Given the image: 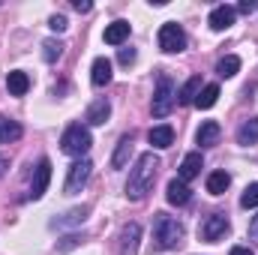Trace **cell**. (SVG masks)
<instances>
[{"label": "cell", "instance_id": "cell-1", "mask_svg": "<svg viewBox=\"0 0 258 255\" xmlns=\"http://www.w3.org/2000/svg\"><path fill=\"white\" fill-rule=\"evenodd\" d=\"M156 171H159V159L153 156V150H147V153H141L135 159V168L129 171V180H126V195L132 201H141L147 192L153 189Z\"/></svg>", "mask_w": 258, "mask_h": 255}, {"label": "cell", "instance_id": "cell-2", "mask_svg": "<svg viewBox=\"0 0 258 255\" xmlns=\"http://www.w3.org/2000/svg\"><path fill=\"white\" fill-rule=\"evenodd\" d=\"M180 240H183V225L168 213H156V219H153V246L156 249H174Z\"/></svg>", "mask_w": 258, "mask_h": 255}, {"label": "cell", "instance_id": "cell-3", "mask_svg": "<svg viewBox=\"0 0 258 255\" xmlns=\"http://www.w3.org/2000/svg\"><path fill=\"white\" fill-rule=\"evenodd\" d=\"M90 144H93V138H90L87 126H81V123H72V126L60 135V150H63L66 156L84 159V153L90 150Z\"/></svg>", "mask_w": 258, "mask_h": 255}, {"label": "cell", "instance_id": "cell-4", "mask_svg": "<svg viewBox=\"0 0 258 255\" xmlns=\"http://www.w3.org/2000/svg\"><path fill=\"white\" fill-rule=\"evenodd\" d=\"M174 99H177V93H174V81H171L168 75H159L156 90H153V102H150L153 117H168L171 108H174Z\"/></svg>", "mask_w": 258, "mask_h": 255}, {"label": "cell", "instance_id": "cell-5", "mask_svg": "<svg viewBox=\"0 0 258 255\" xmlns=\"http://www.w3.org/2000/svg\"><path fill=\"white\" fill-rule=\"evenodd\" d=\"M159 48H162L165 54H177V51L186 48V33L180 30V24L168 21V24L159 27Z\"/></svg>", "mask_w": 258, "mask_h": 255}, {"label": "cell", "instance_id": "cell-6", "mask_svg": "<svg viewBox=\"0 0 258 255\" xmlns=\"http://www.w3.org/2000/svg\"><path fill=\"white\" fill-rule=\"evenodd\" d=\"M90 171H93V162L90 159H78L69 165V174H66V195H75V192L84 189V183L90 180Z\"/></svg>", "mask_w": 258, "mask_h": 255}, {"label": "cell", "instance_id": "cell-7", "mask_svg": "<svg viewBox=\"0 0 258 255\" xmlns=\"http://www.w3.org/2000/svg\"><path fill=\"white\" fill-rule=\"evenodd\" d=\"M198 234H201V240H207V243L222 240V237L228 234V216H225V213H213V216H207V219L201 222Z\"/></svg>", "mask_w": 258, "mask_h": 255}, {"label": "cell", "instance_id": "cell-8", "mask_svg": "<svg viewBox=\"0 0 258 255\" xmlns=\"http://www.w3.org/2000/svg\"><path fill=\"white\" fill-rule=\"evenodd\" d=\"M48 180H51V162L48 159H42L39 165H36V177H33V183H30V198L36 201V198H42L45 189H48Z\"/></svg>", "mask_w": 258, "mask_h": 255}, {"label": "cell", "instance_id": "cell-9", "mask_svg": "<svg viewBox=\"0 0 258 255\" xmlns=\"http://www.w3.org/2000/svg\"><path fill=\"white\" fill-rule=\"evenodd\" d=\"M201 168H204L201 153H198V150H195V153H186V156H183V162H180V168H177V177H180L183 183H189L192 177L201 174Z\"/></svg>", "mask_w": 258, "mask_h": 255}, {"label": "cell", "instance_id": "cell-10", "mask_svg": "<svg viewBox=\"0 0 258 255\" xmlns=\"http://www.w3.org/2000/svg\"><path fill=\"white\" fill-rule=\"evenodd\" d=\"M138 237H141V225L129 222L120 231V255H135L138 252Z\"/></svg>", "mask_w": 258, "mask_h": 255}, {"label": "cell", "instance_id": "cell-11", "mask_svg": "<svg viewBox=\"0 0 258 255\" xmlns=\"http://www.w3.org/2000/svg\"><path fill=\"white\" fill-rule=\"evenodd\" d=\"M234 18H237V12H234V6H216V9L210 12V18H207V24H210L213 30H228V27L234 24Z\"/></svg>", "mask_w": 258, "mask_h": 255}, {"label": "cell", "instance_id": "cell-12", "mask_svg": "<svg viewBox=\"0 0 258 255\" xmlns=\"http://www.w3.org/2000/svg\"><path fill=\"white\" fill-rule=\"evenodd\" d=\"M129 30H132V27H129V21H123V18H120V21H111V24L105 27V33H102V39H105L108 45H123L129 39Z\"/></svg>", "mask_w": 258, "mask_h": 255}, {"label": "cell", "instance_id": "cell-13", "mask_svg": "<svg viewBox=\"0 0 258 255\" xmlns=\"http://www.w3.org/2000/svg\"><path fill=\"white\" fill-rule=\"evenodd\" d=\"M219 135H222V129L216 120H204L198 132H195V141L201 144V147H213V144H219Z\"/></svg>", "mask_w": 258, "mask_h": 255}, {"label": "cell", "instance_id": "cell-14", "mask_svg": "<svg viewBox=\"0 0 258 255\" xmlns=\"http://www.w3.org/2000/svg\"><path fill=\"white\" fill-rule=\"evenodd\" d=\"M189 198H192V189L180 180V177H174V180H168V204H174V207H183V204H189Z\"/></svg>", "mask_w": 258, "mask_h": 255}, {"label": "cell", "instance_id": "cell-15", "mask_svg": "<svg viewBox=\"0 0 258 255\" xmlns=\"http://www.w3.org/2000/svg\"><path fill=\"white\" fill-rule=\"evenodd\" d=\"M90 81H93V87H105V84L111 81V60H108V57H96V60H93Z\"/></svg>", "mask_w": 258, "mask_h": 255}, {"label": "cell", "instance_id": "cell-16", "mask_svg": "<svg viewBox=\"0 0 258 255\" xmlns=\"http://www.w3.org/2000/svg\"><path fill=\"white\" fill-rule=\"evenodd\" d=\"M147 141H150L153 147L165 150V147H171V144H174V129L168 126V123H162V126H153L150 132H147Z\"/></svg>", "mask_w": 258, "mask_h": 255}, {"label": "cell", "instance_id": "cell-17", "mask_svg": "<svg viewBox=\"0 0 258 255\" xmlns=\"http://www.w3.org/2000/svg\"><path fill=\"white\" fill-rule=\"evenodd\" d=\"M6 87H9L12 96H24V93L30 90V75L21 72V69H15V72H9V78H6Z\"/></svg>", "mask_w": 258, "mask_h": 255}, {"label": "cell", "instance_id": "cell-18", "mask_svg": "<svg viewBox=\"0 0 258 255\" xmlns=\"http://www.w3.org/2000/svg\"><path fill=\"white\" fill-rule=\"evenodd\" d=\"M108 117H111V105H108L105 99H96V102L87 108V123H93V126H102Z\"/></svg>", "mask_w": 258, "mask_h": 255}, {"label": "cell", "instance_id": "cell-19", "mask_svg": "<svg viewBox=\"0 0 258 255\" xmlns=\"http://www.w3.org/2000/svg\"><path fill=\"white\" fill-rule=\"evenodd\" d=\"M129 156H132V135H123V138L117 141L114 156H111V168H123L129 162Z\"/></svg>", "mask_w": 258, "mask_h": 255}, {"label": "cell", "instance_id": "cell-20", "mask_svg": "<svg viewBox=\"0 0 258 255\" xmlns=\"http://www.w3.org/2000/svg\"><path fill=\"white\" fill-rule=\"evenodd\" d=\"M87 213H90V207H87V204H81V207H72V210L66 213L63 219H54L51 225H54V228H66V225H78V222H84V219H87Z\"/></svg>", "mask_w": 258, "mask_h": 255}, {"label": "cell", "instance_id": "cell-21", "mask_svg": "<svg viewBox=\"0 0 258 255\" xmlns=\"http://www.w3.org/2000/svg\"><path fill=\"white\" fill-rule=\"evenodd\" d=\"M228 186H231V174H228V171H213V174L207 177V192H210V195H222Z\"/></svg>", "mask_w": 258, "mask_h": 255}, {"label": "cell", "instance_id": "cell-22", "mask_svg": "<svg viewBox=\"0 0 258 255\" xmlns=\"http://www.w3.org/2000/svg\"><path fill=\"white\" fill-rule=\"evenodd\" d=\"M237 144H243V147H249V144H258V117L246 120L243 126L237 129Z\"/></svg>", "mask_w": 258, "mask_h": 255}, {"label": "cell", "instance_id": "cell-23", "mask_svg": "<svg viewBox=\"0 0 258 255\" xmlns=\"http://www.w3.org/2000/svg\"><path fill=\"white\" fill-rule=\"evenodd\" d=\"M21 138V126L9 117L0 114V144H9V141H18Z\"/></svg>", "mask_w": 258, "mask_h": 255}, {"label": "cell", "instance_id": "cell-24", "mask_svg": "<svg viewBox=\"0 0 258 255\" xmlns=\"http://www.w3.org/2000/svg\"><path fill=\"white\" fill-rule=\"evenodd\" d=\"M216 99H219V84H204L201 93H198V99H195V105L198 108H213Z\"/></svg>", "mask_w": 258, "mask_h": 255}, {"label": "cell", "instance_id": "cell-25", "mask_svg": "<svg viewBox=\"0 0 258 255\" xmlns=\"http://www.w3.org/2000/svg\"><path fill=\"white\" fill-rule=\"evenodd\" d=\"M237 72H240V57H234V54H228V57H222L216 63V75L219 78H234Z\"/></svg>", "mask_w": 258, "mask_h": 255}, {"label": "cell", "instance_id": "cell-26", "mask_svg": "<svg viewBox=\"0 0 258 255\" xmlns=\"http://www.w3.org/2000/svg\"><path fill=\"white\" fill-rule=\"evenodd\" d=\"M198 93H201V78L192 75V78L183 84V90H180V96H177V99H180L183 105H192L195 99H198Z\"/></svg>", "mask_w": 258, "mask_h": 255}, {"label": "cell", "instance_id": "cell-27", "mask_svg": "<svg viewBox=\"0 0 258 255\" xmlns=\"http://www.w3.org/2000/svg\"><path fill=\"white\" fill-rule=\"evenodd\" d=\"M60 54H63V42H60V39H45V42H42V57H45L48 63L60 60Z\"/></svg>", "mask_w": 258, "mask_h": 255}, {"label": "cell", "instance_id": "cell-28", "mask_svg": "<svg viewBox=\"0 0 258 255\" xmlns=\"http://www.w3.org/2000/svg\"><path fill=\"white\" fill-rule=\"evenodd\" d=\"M240 207H246V210L258 207V183H249V186L243 189V195H240Z\"/></svg>", "mask_w": 258, "mask_h": 255}, {"label": "cell", "instance_id": "cell-29", "mask_svg": "<svg viewBox=\"0 0 258 255\" xmlns=\"http://www.w3.org/2000/svg\"><path fill=\"white\" fill-rule=\"evenodd\" d=\"M48 27H51V30H57V33H63L69 24H66L63 15H51V18H48Z\"/></svg>", "mask_w": 258, "mask_h": 255}, {"label": "cell", "instance_id": "cell-30", "mask_svg": "<svg viewBox=\"0 0 258 255\" xmlns=\"http://www.w3.org/2000/svg\"><path fill=\"white\" fill-rule=\"evenodd\" d=\"M78 243H81V237H78V234H69L63 243L57 246V252H66V249H72V246H78Z\"/></svg>", "mask_w": 258, "mask_h": 255}, {"label": "cell", "instance_id": "cell-31", "mask_svg": "<svg viewBox=\"0 0 258 255\" xmlns=\"http://www.w3.org/2000/svg\"><path fill=\"white\" fill-rule=\"evenodd\" d=\"M234 12H240V15H249V12H255V3H252V0H240V3L234 6Z\"/></svg>", "mask_w": 258, "mask_h": 255}, {"label": "cell", "instance_id": "cell-32", "mask_svg": "<svg viewBox=\"0 0 258 255\" xmlns=\"http://www.w3.org/2000/svg\"><path fill=\"white\" fill-rule=\"evenodd\" d=\"M117 60H120L123 66H129L132 60H135V51H132V48H120V54H117Z\"/></svg>", "mask_w": 258, "mask_h": 255}, {"label": "cell", "instance_id": "cell-33", "mask_svg": "<svg viewBox=\"0 0 258 255\" xmlns=\"http://www.w3.org/2000/svg\"><path fill=\"white\" fill-rule=\"evenodd\" d=\"M249 240H252V243H258V216H252V219H249Z\"/></svg>", "mask_w": 258, "mask_h": 255}, {"label": "cell", "instance_id": "cell-34", "mask_svg": "<svg viewBox=\"0 0 258 255\" xmlns=\"http://www.w3.org/2000/svg\"><path fill=\"white\" fill-rule=\"evenodd\" d=\"M72 6H75V12H90L93 9V3H87V0H75Z\"/></svg>", "mask_w": 258, "mask_h": 255}, {"label": "cell", "instance_id": "cell-35", "mask_svg": "<svg viewBox=\"0 0 258 255\" xmlns=\"http://www.w3.org/2000/svg\"><path fill=\"white\" fill-rule=\"evenodd\" d=\"M228 255H252V249H249V246H234Z\"/></svg>", "mask_w": 258, "mask_h": 255}, {"label": "cell", "instance_id": "cell-36", "mask_svg": "<svg viewBox=\"0 0 258 255\" xmlns=\"http://www.w3.org/2000/svg\"><path fill=\"white\" fill-rule=\"evenodd\" d=\"M6 168H9V159H6V156L0 153V174H6Z\"/></svg>", "mask_w": 258, "mask_h": 255}]
</instances>
